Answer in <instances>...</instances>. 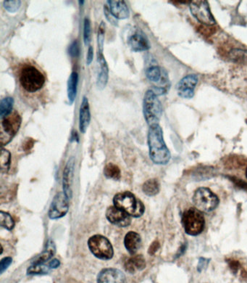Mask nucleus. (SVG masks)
Masks as SVG:
<instances>
[{"instance_id": "obj_1", "label": "nucleus", "mask_w": 247, "mask_h": 283, "mask_svg": "<svg viewBox=\"0 0 247 283\" xmlns=\"http://www.w3.org/2000/svg\"><path fill=\"white\" fill-rule=\"evenodd\" d=\"M149 157L154 164L165 165L170 161L171 155L163 138V132L160 125L149 127L148 132Z\"/></svg>"}, {"instance_id": "obj_2", "label": "nucleus", "mask_w": 247, "mask_h": 283, "mask_svg": "<svg viewBox=\"0 0 247 283\" xmlns=\"http://www.w3.org/2000/svg\"><path fill=\"white\" fill-rule=\"evenodd\" d=\"M20 85L26 92H37L44 85L46 78L37 68L31 65L24 66L19 75Z\"/></svg>"}, {"instance_id": "obj_3", "label": "nucleus", "mask_w": 247, "mask_h": 283, "mask_svg": "<svg viewBox=\"0 0 247 283\" xmlns=\"http://www.w3.org/2000/svg\"><path fill=\"white\" fill-rule=\"evenodd\" d=\"M113 204L118 209L124 211L132 217H141L145 211L144 204L130 192L118 193L113 199Z\"/></svg>"}, {"instance_id": "obj_4", "label": "nucleus", "mask_w": 247, "mask_h": 283, "mask_svg": "<svg viewBox=\"0 0 247 283\" xmlns=\"http://www.w3.org/2000/svg\"><path fill=\"white\" fill-rule=\"evenodd\" d=\"M143 113L147 125H159L163 115V106L158 96L152 90H149L144 94L143 100Z\"/></svg>"}, {"instance_id": "obj_5", "label": "nucleus", "mask_w": 247, "mask_h": 283, "mask_svg": "<svg viewBox=\"0 0 247 283\" xmlns=\"http://www.w3.org/2000/svg\"><path fill=\"white\" fill-rule=\"evenodd\" d=\"M182 225L188 235H199L205 228L204 215L196 208H191L183 214Z\"/></svg>"}, {"instance_id": "obj_6", "label": "nucleus", "mask_w": 247, "mask_h": 283, "mask_svg": "<svg viewBox=\"0 0 247 283\" xmlns=\"http://www.w3.org/2000/svg\"><path fill=\"white\" fill-rule=\"evenodd\" d=\"M21 122V117L17 111L2 118L0 124V143L2 146H7L12 141L18 132Z\"/></svg>"}, {"instance_id": "obj_7", "label": "nucleus", "mask_w": 247, "mask_h": 283, "mask_svg": "<svg viewBox=\"0 0 247 283\" xmlns=\"http://www.w3.org/2000/svg\"><path fill=\"white\" fill-rule=\"evenodd\" d=\"M193 203L196 209L204 212L215 210L219 204L218 197L208 188H199L193 196Z\"/></svg>"}, {"instance_id": "obj_8", "label": "nucleus", "mask_w": 247, "mask_h": 283, "mask_svg": "<svg viewBox=\"0 0 247 283\" xmlns=\"http://www.w3.org/2000/svg\"><path fill=\"white\" fill-rule=\"evenodd\" d=\"M88 249L94 256L102 260H109L113 257L114 251L108 239L101 235L92 236L88 239Z\"/></svg>"}, {"instance_id": "obj_9", "label": "nucleus", "mask_w": 247, "mask_h": 283, "mask_svg": "<svg viewBox=\"0 0 247 283\" xmlns=\"http://www.w3.org/2000/svg\"><path fill=\"white\" fill-rule=\"evenodd\" d=\"M189 8L193 16L201 23V25L214 26L216 24L208 2L192 1L189 5Z\"/></svg>"}, {"instance_id": "obj_10", "label": "nucleus", "mask_w": 247, "mask_h": 283, "mask_svg": "<svg viewBox=\"0 0 247 283\" xmlns=\"http://www.w3.org/2000/svg\"><path fill=\"white\" fill-rule=\"evenodd\" d=\"M69 209V199L64 193L56 194L54 197L50 210L49 217L51 219H60L63 217Z\"/></svg>"}, {"instance_id": "obj_11", "label": "nucleus", "mask_w": 247, "mask_h": 283, "mask_svg": "<svg viewBox=\"0 0 247 283\" xmlns=\"http://www.w3.org/2000/svg\"><path fill=\"white\" fill-rule=\"evenodd\" d=\"M198 81L199 78L196 74L187 75L183 78L177 85L178 95L183 98H192L194 96V90Z\"/></svg>"}, {"instance_id": "obj_12", "label": "nucleus", "mask_w": 247, "mask_h": 283, "mask_svg": "<svg viewBox=\"0 0 247 283\" xmlns=\"http://www.w3.org/2000/svg\"><path fill=\"white\" fill-rule=\"evenodd\" d=\"M106 217L109 223L121 228H126L131 223L130 216L115 206L107 209Z\"/></svg>"}, {"instance_id": "obj_13", "label": "nucleus", "mask_w": 247, "mask_h": 283, "mask_svg": "<svg viewBox=\"0 0 247 283\" xmlns=\"http://www.w3.org/2000/svg\"><path fill=\"white\" fill-rule=\"evenodd\" d=\"M128 44L133 52L147 51L151 47L147 35L141 30H137L133 34L130 35L128 39Z\"/></svg>"}, {"instance_id": "obj_14", "label": "nucleus", "mask_w": 247, "mask_h": 283, "mask_svg": "<svg viewBox=\"0 0 247 283\" xmlns=\"http://www.w3.org/2000/svg\"><path fill=\"white\" fill-rule=\"evenodd\" d=\"M98 283H127L126 276L117 269H104L97 277Z\"/></svg>"}, {"instance_id": "obj_15", "label": "nucleus", "mask_w": 247, "mask_h": 283, "mask_svg": "<svg viewBox=\"0 0 247 283\" xmlns=\"http://www.w3.org/2000/svg\"><path fill=\"white\" fill-rule=\"evenodd\" d=\"M74 168L75 158L74 157H71L66 164L63 172V193L65 194L69 200L71 199L73 195L72 185L73 180H74Z\"/></svg>"}, {"instance_id": "obj_16", "label": "nucleus", "mask_w": 247, "mask_h": 283, "mask_svg": "<svg viewBox=\"0 0 247 283\" xmlns=\"http://www.w3.org/2000/svg\"><path fill=\"white\" fill-rule=\"evenodd\" d=\"M97 61L100 65V73L97 77V86L99 90H103L107 86L109 79V68L103 53L97 52Z\"/></svg>"}, {"instance_id": "obj_17", "label": "nucleus", "mask_w": 247, "mask_h": 283, "mask_svg": "<svg viewBox=\"0 0 247 283\" xmlns=\"http://www.w3.org/2000/svg\"><path fill=\"white\" fill-rule=\"evenodd\" d=\"M107 3H108L109 9L111 13L118 20H124V19H127L129 17V9H128L126 3L124 1L109 0Z\"/></svg>"}, {"instance_id": "obj_18", "label": "nucleus", "mask_w": 247, "mask_h": 283, "mask_svg": "<svg viewBox=\"0 0 247 283\" xmlns=\"http://www.w3.org/2000/svg\"><path fill=\"white\" fill-rule=\"evenodd\" d=\"M91 122L89 103L86 97H83L81 102L79 113V129L81 133L84 134Z\"/></svg>"}, {"instance_id": "obj_19", "label": "nucleus", "mask_w": 247, "mask_h": 283, "mask_svg": "<svg viewBox=\"0 0 247 283\" xmlns=\"http://www.w3.org/2000/svg\"><path fill=\"white\" fill-rule=\"evenodd\" d=\"M142 239L140 235L135 232H129L126 234L124 239L125 247L130 254H134L140 249Z\"/></svg>"}, {"instance_id": "obj_20", "label": "nucleus", "mask_w": 247, "mask_h": 283, "mask_svg": "<svg viewBox=\"0 0 247 283\" xmlns=\"http://www.w3.org/2000/svg\"><path fill=\"white\" fill-rule=\"evenodd\" d=\"M146 267V261L142 255L128 258L125 263L124 268L129 274H135L138 271L143 270Z\"/></svg>"}, {"instance_id": "obj_21", "label": "nucleus", "mask_w": 247, "mask_h": 283, "mask_svg": "<svg viewBox=\"0 0 247 283\" xmlns=\"http://www.w3.org/2000/svg\"><path fill=\"white\" fill-rule=\"evenodd\" d=\"M78 84V74L77 72L71 73L68 81V98L69 103L72 105L77 96V89Z\"/></svg>"}, {"instance_id": "obj_22", "label": "nucleus", "mask_w": 247, "mask_h": 283, "mask_svg": "<svg viewBox=\"0 0 247 283\" xmlns=\"http://www.w3.org/2000/svg\"><path fill=\"white\" fill-rule=\"evenodd\" d=\"M55 252H56V247H55V242L52 240H49L43 252L40 254L39 257L36 258L34 263L44 265L45 262L49 261L50 258L55 256Z\"/></svg>"}, {"instance_id": "obj_23", "label": "nucleus", "mask_w": 247, "mask_h": 283, "mask_svg": "<svg viewBox=\"0 0 247 283\" xmlns=\"http://www.w3.org/2000/svg\"><path fill=\"white\" fill-rule=\"evenodd\" d=\"M229 59L236 64L247 65V50L233 49L229 52Z\"/></svg>"}, {"instance_id": "obj_24", "label": "nucleus", "mask_w": 247, "mask_h": 283, "mask_svg": "<svg viewBox=\"0 0 247 283\" xmlns=\"http://www.w3.org/2000/svg\"><path fill=\"white\" fill-rule=\"evenodd\" d=\"M142 190L148 196H154L160 192L159 181L156 179H149L143 185Z\"/></svg>"}, {"instance_id": "obj_25", "label": "nucleus", "mask_w": 247, "mask_h": 283, "mask_svg": "<svg viewBox=\"0 0 247 283\" xmlns=\"http://www.w3.org/2000/svg\"><path fill=\"white\" fill-rule=\"evenodd\" d=\"M14 104V99L12 97H6L2 99L0 102V118L11 114Z\"/></svg>"}, {"instance_id": "obj_26", "label": "nucleus", "mask_w": 247, "mask_h": 283, "mask_svg": "<svg viewBox=\"0 0 247 283\" xmlns=\"http://www.w3.org/2000/svg\"><path fill=\"white\" fill-rule=\"evenodd\" d=\"M247 165V159L238 155H231L225 160V166L229 169H238Z\"/></svg>"}, {"instance_id": "obj_27", "label": "nucleus", "mask_w": 247, "mask_h": 283, "mask_svg": "<svg viewBox=\"0 0 247 283\" xmlns=\"http://www.w3.org/2000/svg\"><path fill=\"white\" fill-rule=\"evenodd\" d=\"M104 174L107 179H114V180H119L121 176L119 167L112 163H109L105 166L104 169Z\"/></svg>"}, {"instance_id": "obj_28", "label": "nucleus", "mask_w": 247, "mask_h": 283, "mask_svg": "<svg viewBox=\"0 0 247 283\" xmlns=\"http://www.w3.org/2000/svg\"><path fill=\"white\" fill-rule=\"evenodd\" d=\"M11 163V155L8 150L2 148L0 155V169L2 172H8Z\"/></svg>"}, {"instance_id": "obj_29", "label": "nucleus", "mask_w": 247, "mask_h": 283, "mask_svg": "<svg viewBox=\"0 0 247 283\" xmlns=\"http://www.w3.org/2000/svg\"><path fill=\"white\" fill-rule=\"evenodd\" d=\"M51 269L41 264L33 263L27 270L28 275H44L48 274Z\"/></svg>"}, {"instance_id": "obj_30", "label": "nucleus", "mask_w": 247, "mask_h": 283, "mask_svg": "<svg viewBox=\"0 0 247 283\" xmlns=\"http://www.w3.org/2000/svg\"><path fill=\"white\" fill-rule=\"evenodd\" d=\"M0 225L8 230H12L15 227V221L8 213L0 211Z\"/></svg>"}, {"instance_id": "obj_31", "label": "nucleus", "mask_w": 247, "mask_h": 283, "mask_svg": "<svg viewBox=\"0 0 247 283\" xmlns=\"http://www.w3.org/2000/svg\"><path fill=\"white\" fill-rule=\"evenodd\" d=\"M92 26L91 22L88 17H85L84 25H83V41L85 45H88L91 42Z\"/></svg>"}, {"instance_id": "obj_32", "label": "nucleus", "mask_w": 247, "mask_h": 283, "mask_svg": "<svg viewBox=\"0 0 247 283\" xmlns=\"http://www.w3.org/2000/svg\"><path fill=\"white\" fill-rule=\"evenodd\" d=\"M104 36H105V24L102 22L101 23L100 27L98 29V38H97V43H98V53H103Z\"/></svg>"}, {"instance_id": "obj_33", "label": "nucleus", "mask_w": 247, "mask_h": 283, "mask_svg": "<svg viewBox=\"0 0 247 283\" xmlns=\"http://www.w3.org/2000/svg\"><path fill=\"white\" fill-rule=\"evenodd\" d=\"M3 6L9 13H15L21 6V1L20 0H6V1H4Z\"/></svg>"}, {"instance_id": "obj_34", "label": "nucleus", "mask_w": 247, "mask_h": 283, "mask_svg": "<svg viewBox=\"0 0 247 283\" xmlns=\"http://www.w3.org/2000/svg\"><path fill=\"white\" fill-rule=\"evenodd\" d=\"M216 27L214 26L201 25L199 27V31L204 36H209L216 32Z\"/></svg>"}, {"instance_id": "obj_35", "label": "nucleus", "mask_w": 247, "mask_h": 283, "mask_svg": "<svg viewBox=\"0 0 247 283\" xmlns=\"http://www.w3.org/2000/svg\"><path fill=\"white\" fill-rule=\"evenodd\" d=\"M69 54L72 57H78L80 55L79 44L77 40H75L69 47Z\"/></svg>"}, {"instance_id": "obj_36", "label": "nucleus", "mask_w": 247, "mask_h": 283, "mask_svg": "<svg viewBox=\"0 0 247 283\" xmlns=\"http://www.w3.org/2000/svg\"><path fill=\"white\" fill-rule=\"evenodd\" d=\"M104 15H105L106 19H107V22H108L109 24H112V25L114 26H118V19H116V17H114V15L111 13L110 10H109V8H107V6L104 7Z\"/></svg>"}, {"instance_id": "obj_37", "label": "nucleus", "mask_w": 247, "mask_h": 283, "mask_svg": "<svg viewBox=\"0 0 247 283\" xmlns=\"http://www.w3.org/2000/svg\"><path fill=\"white\" fill-rule=\"evenodd\" d=\"M229 179H230L234 185H236L238 188L242 189V190H246L247 191V183L243 181L242 179H240L236 176H229Z\"/></svg>"}, {"instance_id": "obj_38", "label": "nucleus", "mask_w": 247, "mask_h": 283, "mask_svg": "<svg viewBox=\"0 0 247 283\" xmlns=\"http://www.w3.org/2000/svg\"><path fill=\"white\" fill-rule=\"evenodd\" d=\"M12 262H13V258L11 257H5L2 259L1 262H0V272H1V274H3L4 271L10 267Z\"/></svg>"}, {"instance_id": "obj_39", "label": "nucleus", "mask_w": 247, "mask_h": 283, "mask_svg": "<svg viewBox=\"0 0 247 283\" xmlns=\"http://www.w3.org/2000/svg\"><path fill=\"white\" fill-rule=\"evenodd\" d=\"M229 267H230L231 272L234 274H236L238 272V271L241 268V265L239 261H236V260L230 259L229 261Z\"/></svg>"}, {"instance_id": "obj_40", "label": "nucleus", "mask_w": 247, "mask_h": 283, "mask_svg": "<svg viewBox=\"0 0 247 283\" xmlns=\"http://www.w3.org/2000/svg\"><path fill=\"white\" fill-rule=\"evenodd\" d=\"M210 259H207L203 257L200 258L199 260V264H198L197 270L198 272H201V271L205 270V268H207V267L208 266L209 262H210Z\"/></svg>"}, {"instance_id": "obj_41", "label": "nucleus", "mask_w": 247, "mask_h": 283, "mask_svg": "<svg viewBox=\"0 0 247 283\" xmlns=\"http://www.w3.org/2000/svg\"><path fill=\"white\" fill-rule=\"evenodd\" d=\"M94 59V48L93 47L89 46L88 49V52L86 55V64L88 66L91 65Z\"/></svg>"}, {"instance_id": "obj_42", "label": "nucleus", "mask_w": 247, "mask_h": 283, "mask_svg": "<svg viewBox=\"0 0 247 283\" xmlns=\"http://www.w3.org/2000/svg\"><path fill=\"white\" fill-rule=\"evenodd\" d=\"M160 248V244L158 241H154V242H152V244L151 245L150 247H149V254L153 255L154 254L158 251V250Z\"/></svg>"}, {"instance_id": "obj_43", "label": "nucleus", "mask_w": 247, "mask_h": 283, "mask_svg": "<svg viewBox=\"0 0 247 283\" xmlns=\"http://www.w3.org/2000/svg\"><path fill=\"white\" fill-rule=\"evenodd\" d=\"M34 139H31V138H29V139H28L27 140H26L25 143H24V150H25V151L30 150L31 148H33V146H34Z\"/></svg>"}, {"instance_id": "obj_44", "label": "nucleus", "mask_w": 247, "mask_h": 283, "mask_svg": "<svg viewBox=\"0 0 247 283\" xmlns=\"http://www.w3.org/2000/svg\"><path fill=\"white\" fill-rule=\"evenodd\" d=\"M60 262L58 259L56 258H54L49 263L48 266L50 267V269H56L57 267L60 266Z\"/></svg>"}, {"instance_id": "obj_45", "label": "nucleus", "mask_w": 247, "mask_h": 283, "mask_svg": "<svg viewBox=\"0 0 247 283\" xmlns=\"http://www.w3.org/2000/svg\"><path fill=\"white\" fill-rule=\"evenodd\" d=\"M246 178H247V168H246Z\"/></svg>"}]
</instances>
